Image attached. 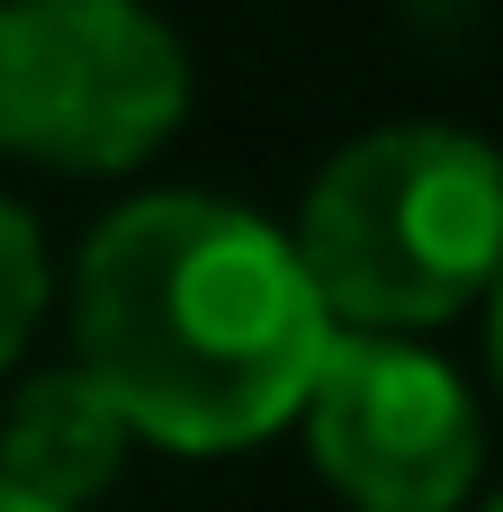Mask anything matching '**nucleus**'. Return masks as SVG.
<instances>
[{
  "label": "nucleus",
  "mask_w": 503,
  "mask_h": 512,
  "mask_svg": "<svg viewBox=\"0 0 503 512\" xmlns=\"http://www.w3.org/2000/svg\"><path fill=\"white\" fill-rule=\"evenodd\" d=\"M189 117V54L144 0H0V153L108 180Z\"/></svg>",
  "instance_id": "obj_3"
},
{
  "label": "nucleus",
  "mask_w": 503,
  "mask_h": 512,
  "mask_svg": "<svg viewBox=\"0 0 503 512\" xmlns=\"http://www.w3.org/2000/svg\"><path fill=\"white\" fill-rule=\"evenodd\" d=\"M0 512H63V504H36V495H18V486H0Z\"/></svg>",
  "instance_id": "obj_8"
},
{
  "label": "nucleus",
  "mask_w": 503,
  "mask_h": 512,
  "mask_svg": "<svg viewBox=\"0 0 503 512\" xmlns=\"http://www.w3.org/2000/svg\"><path fill=\"white\" fill-rule=\"evenodd\" d=\"M297 423L351 512H468L486 477V414L468 378L405 333H333Z\"/></svg>",
  "instance_id": "obj_4"
},
{
  "label": "nucleus",
  "mask_w": 503,
  "mask_h": 512,
  "mask_svg": "<svg viewBox=\"0 0 503 512\" xmlns=\"http://www.w3.org/2000/svg\"><path fill=\"white\" fill-rule=\"evenodd\" d=\"M477 512H503V495H486V504H477Z\"/></svg>",
  "instance_id": "obj_9"
},
{
  "label": "nucleus",
  "mask_w": 503,
  "mask_h": 512,
  "mask_svg": "<svg viewBox=\"0 0 503 512\" xmlns=\"http://www.w3.org/2000/svg\"><path fill=\"white\" fill-rule=\"evenodd\" d=\"M126 450H135V432H126V414L108 405V387L81 360L36 369L0 414V486L36 495V504H63V512L99 504L117 486Z\"/></svg>",
  "instance_id": "obj_5"
},
{
  "label": "nucleus",
  "mask_w": 503,
  "mask_h": 512,
  "mask_svg": "<svg viewBox=\"0 0 503 512\" xmlns=\"http://www.w3.org/2000/svg\"><path fill=\"white\" fill-rule=\"evenodd\" d=\"M324 351L333 315L297 243L243 198L144 189L72 261V360L153 450H261L297 423Z\"/></svg>",
  "instance_id": "obj_1"
},
{
  "label": "nucleus",
  "mask_w": 503,
  "mask_h": 512,
  "mask_svg": "<svg viewBox=\"0 0 503 512\" xmlns=\"http://www.w3.org/2000/svg\"><path fill=\"white\" fill-rule=\"evenodd\" d=\"M333 333H405L468 315L503 270V153L468 126L405 117L342 144L288 225Z\"/></svg>",
  "instance_id": "obj_2"
},
{
  "label": "nucleus",
  "mask_w": 503,
  "mask_h": 512,
  "mask_svg": "<svg viewBox=\"0 0 503 512\" xmlns=\"http://www.w3.org/2000/svg\"><path fill=\"white\" fill-rule=\"evenodd\" d=\"M486 351H495V378H503V270H495V288H486Z\"/></svg>",
  "instance_id": "obj_7"
},
{
  "label": "nucleus",
  "mask_w": 503,
  "mask_h": 512,
  "mask_svg": "<svg viewBox=\"0 0 503 512\" xmlns=\"http://www.w3.org/2000/svg\"><path fill=\"white\" fill-rule=\"evenodd\" d=\"M45 288H54V261H45V234L18 198H0V369L27 351L36 315H45Z\"/></svg>",
  "instance_id": "obj_6"
}]
</instances>
